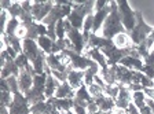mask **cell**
<instances>
[{"mask_svg": "<svg viewBox=\"0 0 154 114\" xmlns=\"http://www.w3.org/2000/svg\"><path fill=\"white\" fill-rule=\"evenodd\" d=\"M116 76H117V84L128 87L129 84H140V79L143 73L138 72V70H131L128 67L121 66V65H117Z\"/></svg>", "mask_w": 154, "mask_h": 114, "instance_id": "4", "label": "cell"}, {"mask_svg": "<svg viewBox=\"0 0 154 114\" xmlns=\"http://www.w3.org/2000/svg\"><path fill=\"white\" fill-rule=\"evenodd\" d=\"M127 114H140V111H139V109L134 103H131L128 106V109H127Z\"/></svg>", "mask_w": 154, "mask_h": 114, "instance_id": "39", "label": "cell"}, {"mask_svg": "<svg viewBox=\"0 0 154 114\" xmlns=\"http://www.w3.org/2000/svg\"><path fill=\"white\" fill-rule=\"evenodd\" d=\"M22 52L28 57L29 62L32 63L33 60L40 55L42 50H40V47H38V44H37V41L36 40L25 39V40H22Z\"/></svg>", "mask_w": 154, "mask_h": 114, "instance_id": "11", "label": "cell"}, {"mask_svg": "<svg viewBox=\"0 0 154 114\" xmlns=\"http://www.w3.org/2000/svg\"><path fill=\"white\" fill-rule=\"evenodd\" d=\"M109 114H127V110H124V109H119V107H114L112 110V113Z\"/></svg>", "mask_w": 154, "mask_h": 114, "instance_id": "41", "label": "cell"}, {"mask_svg": "<svg viewBox=\"0 0 154 114\" xmlns=\"http://www.w3.org/2000/svg\"><path fill=\"white\" fill-rule=\"evenodd\" d=\"M19 72H21V69L15 65V60L8 59L6 62V65L2 67V79H8V77H11V76L18 77Z\"/></svg>", "mask_w": 154, "mask_h": 114, "instance_id": "25", "label": "cell"}, {"mask_svg": "<svg viewBox=\"0 0 154 114\" xmlns=\"http://www.w3.org/2000/svg\"><path fill=\"white\" fill-rule=\"evenodd\" d=\"M117 4H119V11H120V15H121L122 25H124L127 33H131L134 30L135 25H136L135 11L131 8L128 2H125V0H120V2H117Z\"/></svg>", "mask_w": 154, "mask_h": 114, "instance_id": "6", "label": "cell"}, {"mask_svg": "<svg viewBox=\"0 0 154 114\" xmlns=\"http://www.w3.org/2000/svg\"><path fill=\"white\" fill-rule=\"evenodd\" d=\"M94 100L99 107V111H102V113H112V110L116 107V100L110 96L102 95L99 98H95Z\"/></svg>", "mask_w": 154, "mask_h": 114, "instance_id": "20", "label": "cell"}, {"mask_svg": "<svg viewBox=\"0 0 154 114\" xmlns=\"http://www.w3.org/2000/svg\"><path fill=\"white\" fill-rule=\"evenodd\" d=\"M25 96L28 98L30 106L36 105V103H40V102H45V100H47V98H45V92L44 91H40V89L35 88V87H32V88L29 89V91L25 94Z\"/></svg>", "mask_w": 154, "mask_h": 114, "instance_id": "24", "label": "cell"}, {"mask_svg": "<svg viewBox=\"0 0 154 114\" xmlns=\"http://www.w3.org/2000/svg\"><path fill=\"white\" fill-rule=\"evenodd\" d=\"M19 25H21V21L18 18H8V23H7L6 30H4L3 35H6V36L17 35V30H18Z\"/></svg>", "mask_w": 154, "mask_h": 114, "instance_id": "29", "label": "cell"}, {"mask_svg": "<svg viewBox=\"0 0 154 114\" xmlns=\"http://www.w3.org/2000/svg\"><path fill=\"white\" fill-rule=\"evenodd\" d=\"M55 29H57V23H50V25H47V36L51 39L52 41H57L58 40Z\"/></svg>", "mask_w": 154, "mask_h": 114, "instance_id": "36", "label": "cell"}, {"mask_svg": "<svg viewBox=\"0 0 154 114\" xmlns=\"http://www.w3.org/2000/svg\"><path fill=\"white\" fill-rule=\"evenodd\" d=\"M114 44L113 40H109V39H105L103 36H98L95 33H91L90 39L87 41V45H85V50H91V48H98V50H102V48L106 47H112ZM84 50V51H85Z\"/></svg>", "mask_w": 154, "mask_h": 114, "instance_id": "12", "label": "cell"}, {"mask_svg": "<svg viewBox=\"0 0 154 114\" xmlns=\"http://www.w3.org/2000/svg\"><path fill=\"white\" fill-rule=\"evenodd\" d=\"M146 99L147 96L144 95L143 91H139V92H132V103H134L136 107L140 110L146 106Z\"/></svg>", "mask_w": 154, "mask_h": 114, "instance_id": "30", "label": "cell"}, {"mask_svg": "<svg viewBox=\"0 0 154 114\" xmlns=\"http://www.w3.org/2000/svg\"><path fill=\"white\" fill-rule=\"evenodd\" d=\"M55 3V2H54ZM74 2H69L67 4H59V3H55L54 8L51 10V13L48 14V17L43 21L42 23H44L45 26L50 25V23H57L58 21H61V19H65L67 17L70 15L72 13V8L74 6Z\"/></svg>", "mask_w": 154, "mask_h": 114, "instance_id": "5", "label": "cell"}, {"mask_svg": "<svg viewBox=\"0 0 154 114\" xmlns=\"http://www.w3.org/2000/svg\"><path fill=\"white\" fill-rule=\"evenodd\" d=\"M88 92L91 94V96H92L94 99H95V98H99V96H102V95H105L103 88H100V87L98 85V84H95V82H94L92 85L88 87Z\"/></svg>", "mask_w": 154, "mask_h": 114, "instance_id": "34", "label": "cell"}, {"mask_svg": "<svg viewBox=\"0 0 154 114\" xmlns=\"http://www.w3.org/2000/svg\"><path fill=\"white\" fill-rule=\"evenodd\" d=\"M73 111H74L76 114H88V111H87V109H85V107H81V106L76 105V103H74Z\"/></svg>", "mask_w": 154, "mask_h": 114, "instance_id": "40", "label": "cell"}, {"mask_svg": "<svg viewBox=\"0 0 154 114\" xmlns=\"http://www.w3.org/2000/svg\"><path fill=\"white\" fill-rule=\"evenodd\" d=\"M128 89L131 92H139V91H143V87H142V84H129L128 85Z\"/></svg>", "mask_w": 154, "mask_h": 114, "instance_id": "38", "label": "cell"}, {"mask_svg": "<svg viewBox=\"0 0 154 114\" xmlns=\"http://www.w3.org/2000/svg\"><path fill=\"white\" fill-rule=\"evenodd\" d=\"M48 100L51 102L52 105L59 110V113L73 110V107H74V99H59V98L52 96V98H50Z\"/></svg>", "mask_w": 154, "mask_h": 114, "instance_id": "23", "label": "cell"}, {"mask_svg": "<svg viewBox=\"0 0 154 114\" xmlns=\"http://www.w3.org/2000/svg\"><path fill=\"white\" fill-rule=\"evenodd\" d=\"M119 87H120V92L119 96L116 98V107L127 110L128 106L132 103V92L128 89V87L121 85V84H119Z\"/></svg>", "mask_w": 154, "mask_h": 114, "instance_id": "13", "label": "cell"}, {"mask_svg": "<svg viewBox=\"0 0 154 114\" xmlns=\"http://www.w3.org/2000/svg\"><path fill=\"white\" fill-rule=\"evenodd\" d=\"M57 39L58 40H62V39H66V28H65V19H61L57 22Z\"/></svg>", "mask_w": 154, "mask_h": 114, "instance_id": "32", "label": "cell"}, {"mask_svg": "<svg viewBox=\"0 0 154 114\" xmlns=\"http://www.w3.org/2000/svg\"><path fill=\"white\" fill-rule=\"evenodd\" d=\"M74 96H76V89L72 88V85L67 81L61 82V85L58 87L55 92V98L59 99H74Z\"/></svg>", "mask_w": 154, "mask_h": 114, "instance_id": "21", "label": "cell"}, {"mask_svg": "<svg viewBox=\"0 0 154 114\" xmlns=\"http://www.w3.org/2000/svg\"><path fill=\"white\" fill-rule=\"evenodd\" d=\"M10 114H32L30 113V103L22 92H17L13 95V102L8 106Z\"/></svg>", "mask_w": 154, "mask_h": 114, "instance_id": "10", "label": "cell"}, {"mask_svg": "<svg viewBox=\"0 0 154 114\" xmlns=\"http://www.w3.org/2000/svg\"><path fill=\"white\" fill-rule=\"evenodd\" d=\"M146 105H147L151 109V111H153V113H154V99L147 98V99H146Z\"/></svg>", "mask_w": 154, "mask_h": 114, "instance_id": "42", "label": "cell"}, {"mask_svg": "<svg viewBox=\"0 0 154 114\" xmlns=\"http://www.w3.org/2000/svg\"><path fill=\"white\" fill-rule=\"evenodd\" d=\"M7 82H8V87H10V91H11V94H17V92H21V89H19V82H18V77L15 76H11L8 77V79H6Z\"/></svg>", "mask_w": 154, "mask_h": 114, "instance_id": "33", "label": "cell"}, {"mask_svg": "<svg viewBox=\"0 0 154 114\" xmlns=\"http://www.w3.org/2000/svg\"><path fill=\"white\" fill-rule=\"evenodd\" d=\"M94 7H95V2H92V0H85L84 3H76L72 8L70 15L66 18V21L70 22L73 28L81 30L84 28V21H85L87 15L94 13Z\"/></svg>", "mask_w": 154, "mask_h": 114, "instance_id": "2", "label": "cell"}, {"mask_svg": "<svg viewBox=\"0 0 154 114\" xmlns=\"http://www.w3.org/2000/svg\"><path fill=\"white\" fill-rule=\"evenodd\" d=\"M140 84L143 88H154V80L149 79L146 74H143L140 79Z\"/></svg>", "mask_w": 154, "mask_h": 114, "instance_id": "37", "label": "cell"}, {"mask_svg": "<svg viewBox=\"0 0 154 114\" xmlns=\"http://www.w3.org/2000/svg\"><path fill=\"white\" fill-rule=\"evenodd\" d=\"M61 114H76L73 110H69V111H63V113H61Z\"/></svg>", "mask_w": 154, "mask_h": 114, "instance_id": "43", "label": "cell"}, {"mask_svg": "<svg viewBox=\"0 0 154 114\" xmlns=\"http://www.w3.org/2000/svg\"><path fill=\"white\" fill-rule=\"evenodd\" d=\"M54 6L55 3L51 0H35L32 4V14L36 22L42 23L48 17V14L51 13Z\"/></svg>", "mask_w": 154, "mask_h": 114, "instance_id": "9", "label": "cell"}, {"mask_svg": "<svg viewBox=\"0 0 154 114\" xmlns=\"http://www.w3.org/2000/svg\"><path fill=\"white\" fill-rule=\"evenodd\" d=\"M62 54H65L69 59H70L72 67L76 69V70H83V72H85L87 69H90V67L98 65L96 62H94L92 59H90L88 57H85L84 54H77L76 51L65 50V51H62Z\"/></svg>", "mask_w": 154, "mask_h": 114, "instance_id": "7", "label": "cell"}, {"mask_svg": "<svg viewBox=\"0 0 154 114\" xmlns=\"http://www.w3.org/2000/svg\"><path fill=\"white\" fill-rule=\"evenodd\" d=\"M119 65L128 67V69H131V70H138V72H142V69H143V66H144V62L140 59V58L125 57Z\"/></svg>", "mask_w": 154, "mask_h": 114, "instance_id": "27", "label": "cell"}, {"mask_svg": "<svg viewBox=\"0 0 154 114\" xmlns=\"http://www.w3.org/2000/svg\"><path fill=\"white\" fill-rule=\"evenodd\" d=\"M30 63L28 59V57H26L23 52H21V54H18V57L15 58V65L19 67V69H25L28 65Z\"/></svg>", "mask_w": 154, "mask_h": 114, "instance_id": "35", "label": "cell"}, {"mask_svg": "<svg viewBox=\"0 0 154 114\" xmlns=\"http://www.w3.org/2000/svg\"><path fill=\"white\" fill-rule=\"evenodd\" d=\"M45 73H47V81H45V98L50 99L52 96H55L58 87L61 85V82L58 81L51 73V69L48 67V65L45 66Z\"/></svg>", "mask_w": 154, "mask_h": 114, "instance_id": "15", "label": "cell"}, {"mask_svg": "<svg viewBox=\"0 0 154 114\" xmlns=\"http://www.w3.org/2000/svg\"><path fill=\"white\" fill-rule=\"evenodd\" d=\"M7 13H8L10 18H18L19 19V15L22 13V4H21V2H13L11 7L7 10Z\"/></svg>", "mask_w": 154, "mask_h": 114, "instance_id": "31", "label": "cell"}, {"mask_svg": "<svg viewBox=\"0 0 154 114\" xmlns=\"http://www.w3.org/2000/svg\"><path fill=\"white\" fill-rule=\"evenodd\" d=\"M149 37H150V39H151V40H153V41H154V30H153V33H151V35H150V36H149Z\"/></svg>", "mask_w": 154, "mask_h": 114, "instance_id": "44", "label": "cell"}, {"mask_svg": "<svg viewBox=\"0 0 154 114\" xmlns=\"http://www.w3.org/2000/svg\"><path fill=\"white\" fill-rule=\"evenodd\" d=\"M84 55H85V57H88L90 59H92L94 62H96V63L99 65L100 70L109 69V65H107V59H106V57L102 54V51L98 50V48H91V50H85V51H84Z\"/></svg>", "mask_w": 154, "mask_h": 114, "instance_id": "16", "label": "cell"}, {"mask_svg": "<svg viewBox=\"0 0 154 114\" xmlns=\"http://www.w3.org/2000/svg\"><path fill=\"white\" fill-rule=\"evenodd\" d=\"M110 10H112V7H110V3L107 4V6L105 7V8L99 10V11H95L94 13V28H92V33H95L99 30L100 26H103V23H105L106 18L109 17L110 14Z\"/></svg>", "mask_w": 154, "mask_h": 114, "instance_id": "18", "label": "cell"}, {"mask_svg": "<svg viewBox=\"0 0 154 114\" xmlns=\"http://www.w3.org/2000/svg\"><path fill=\"white\" fill-rule=\"evenodd\" d=\"M110 14L109 17L106 18L105 23L102 26V36L105 39H109V40H113L117 35L120 33H127L124 25H122L121 21V15H120L119 11V4L116 0H110Z\"/></svg>", "mask_w": 154, "mask_h": 114, "instance_id": "1", "label": "cell"}, {"mask_svg": "<svg viewBox=\"0 0 154 114\" xmlns=\"http://www.w3.org/2000/svg\"><path fill=\"white\" fill-rule=\"evenodd\" d=\"M65 28H66V37L70 40L74 51H76L77 54H84L85 40H84L83 32H80V30L76 28H73V26L70 25V22H67L66 19H65Z\"/></svg>", "mask_w": 154, "mask_h": 114, "instance_id": "8", "label": "cell"}, {"mask_svg": "<svg viewBox=\"0 0 154 114\" xmlns=\"http://www.w3.org/2000/svg\"><path fill=\"white\" fill-rule=\"evenodd\" d=\"M113 43L117 48H121V50H127V48H134L136 45L132 43L131 37H129L128 33H120L113 39Z\"/></svg>", "mask_w": 154, "mask_h": 114, "instance_id": "26", "label": "cell"}, {"mask_svg": "<svg viewBox=\"0 0 154 114\" xmlns=\"http://www.w3.org/2000/svg\"><path fill=\"white\" fill-rule=\"evenodd\" d=\"M135 15H136V25H135L134 30H132L131 33H128V35H129V37H131L132 43H134L135 45H139L142 41H144L153 33L154 28L150 26L143 19L142 11H135Z\"/></svg>", "mask_w": 154, "mask_h": 114, "instance_id": "3", "label": "cell"}, {"mask_svg": "<svg viewBox=\"0 0 154 114\" xmlns=\"http://www.w3.org/2000/svg\"><path fill=\"white\" fill-rule=\"evenodd\" d=\"M92 96H91V94L88 92V87L85 85V84H83V85L80 87V88L76 91V96H74V103L79 106H81V107H88V103H90L91 100H92Z\"/></svg>", "mask_w": 154, "mask_h": 114, "instance_id": "17", "label": "cell"}, {"mask_svg": "<svg viewBox=\"0 0 154 114\" xmlns=\"http://www.w3.org/2000/svg\"><path fill=\"white\" fill-rule=\"evenodd\" d=\"M18 82H19V89L22 94H26L29 89L33 87V76L29 73L26 69H21L18 76Z\"/></svg>", "mask_w": 154, "mask_h": 114, "instance_id": "19", "label": "cell"}, {"mask_svg": "<svg viewBox=\"0 0 154 114\" xmlns=\"http://www.w3.org/2000/svg\"><path fill=\"white\" fill-rule=\"evenodd\" d=\"M37 44L40 47V50L44 51L47 55H51L52 54V45H54V41L48 36H40L37 39Z\"/></svg>", "mask_w": 154, "mask_h": 114, "instance_id": "28", "label": "cell"}, {"mask_svg": "<svg viewBox=\"0 0 154 114\" xmlns=\"http://www.w3.org/2000/svg\"><path fill=\"white\" fill-rule=\"evenodd\" d=\"M30 113L32 114H61L59 110L48 99L45 102H40V103H36V105L30 106Z\"/></svg>", "mask_w": 154, "mask_h": 114, "instance_id": "14", "label": "cell"}, {"mask_svg": "<svg viewBox=\"0 0 154 114\" xmlns=\"http://www.w3.org/2000/svg\"><path fill=\"white\" fill-rule=\"evenodd\" d=\"M84 76H85V72H83V70L73 69L70 73H69L67 82H69V84L72 85V88L77 91V89H79L84 84Z\"/></svg>", "mask_w": 154, "mask_h": 114, "instance_id": "22", "label": "cell"}]
</instances>
